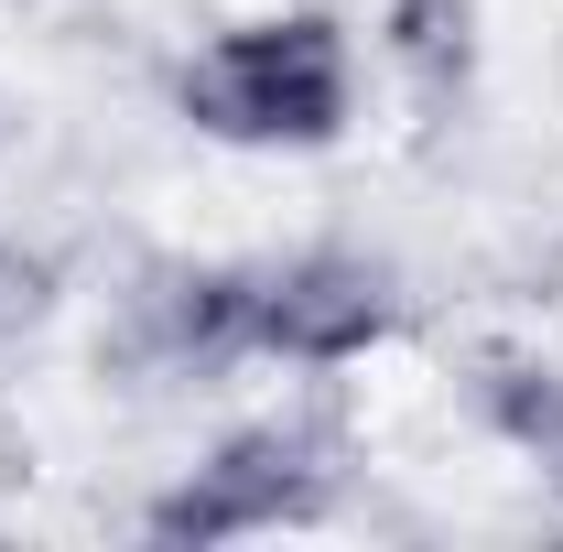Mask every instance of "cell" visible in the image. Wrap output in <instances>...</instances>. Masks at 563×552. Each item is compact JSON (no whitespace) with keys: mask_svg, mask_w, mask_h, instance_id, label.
Segmentation results:
<instances>
[{"mask_svg":"<svg viewBox=\"0 0 563 552\" xmlns=\"http://www.w3.org/2000/svg\"><path fill=\"white\" fill-rule=\"evenodd\" d=\"M185 109L217 141H325L347 120V44L325 22H250L185 66Z\"/></svg>","mask_w":563,"mask_h":552,"instance_id":"cell-1","label":"cell"},{"mask_svg":"<svg viewBox=\"0 0 563 552\" xmlns=\"http://www.w3.org/2000/svg\"><path fill=\"white\" fill-rule=\"evenodd\" d=\"M228 346H261V272H152L109 336V368L174 379V368H217Z\"/></svg>","mask_w":563,"mask_h":552,"instance_id":"cell-2","label":"cell"},{"mask_svg":"<svg viewBox=\"0 0 563 552\" xmlns=\"http://www.w3.org/2000/svg\"><path fill=\"white\" fill-rule=\"evenodd\" d=\"M303 466H314L303 433H239L217 466H196V477L152 509V531H163V542H228V531H261V520H282V509L303 498Z\"/></svg>","mask_w":563,"mask_h":552,"instance_id":"cell-3","label":"cell"},{"mask_svg":"<svg viewBox=\"0 0 563 552\" xmlns=\"http://www.w3.org/2000/svg\"><path fill=\"white\" fill-rule=\"evenodd\" d=\"M390 325V281L368 261H292V272H261V346L282 357H347Z\"/></svg>","mask_w":563,"mask_h":552,"instance_id":"cell-4","label":"cell"},{"mask_svg":"<svg viewBox=\"0 0 563 552\" xmlns=\"http://www.w3.org/2000/svg\"><path fill=\"white\" fill-rule=\"evenodd\" d=\"M44 292H55V281H44V261L0 239V336H22V325L44 314Z\"/></svg>","mask_w":563,"mask_h":552,"instance_id":"cell-5","label":"cell"},{"mask_svg":"<svg viewBox=\"0 0 563 552\" xmlns=\"http://www.w3.org/2000/svg\"><path fill=\"white\" fill-rule=\"evenodd\" d=\"M401 55H412V66H444V55H466V11H444V0H412V11H401Z\"/></svg>","mask_w":563,"mask_h":552,"instance_id":"cell-6","label":"cell"}]
</instances>
